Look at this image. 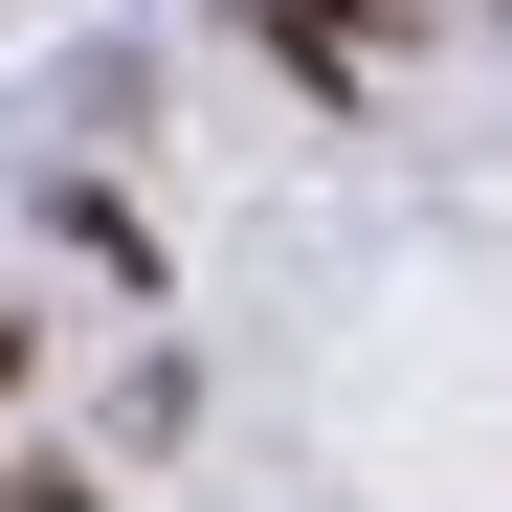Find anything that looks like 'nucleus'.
Wrapping results in <instances>:
<instances>
[{"instance_id":"f257e3e1","label":"nucleus","mask_w":512,"mask_h":512,"mask_svg":"<svg viewBox=\"0 0 512 512\" xmlns=\"http://www.w3.org/2000/svg\"><path fill=\"white\" fill-rule=\"evenodd\" d=\"M0 379H23V334H0Z\"/></svg>"}]
</instances>
